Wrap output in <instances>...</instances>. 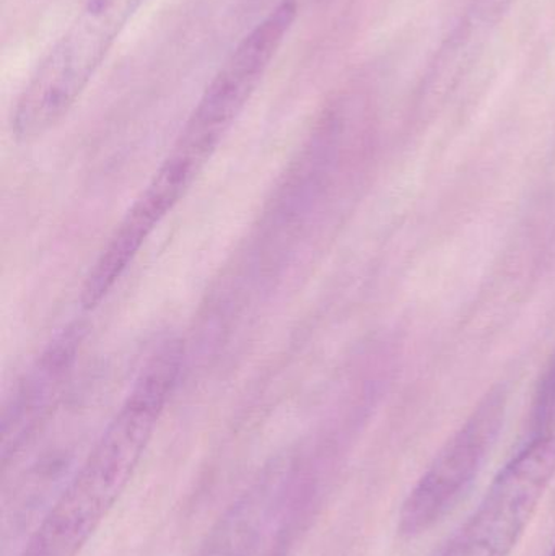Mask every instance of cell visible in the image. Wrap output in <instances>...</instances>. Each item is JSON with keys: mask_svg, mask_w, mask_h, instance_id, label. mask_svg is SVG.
<instances>
[{"mask_svg": "<svg viewBox=\"0 0 555 556\" xmlns=\"http://www.w3.org/2000/svg\"><path fill=\"white\" fill-rule=\"evenodd\" d=\"M505 414L507 392L492 389L407 493L398 516L401 538L432 531L465 498L497 443Z\"/></svg>", "mask_w": 555, "mask_h": 556, "instance_id": "cell-4", "label": "cell"}, {"mask_svg": "<svg viewBox=\"0 0 555 556\" xmlns=\"http://www.w3.org/2000/svg\"><path fill=\"white\" fill-rule=\"evenodd\" d=\"M547 556H555V544L553 545V548H551L550 555Z\"/></svg>", "mask_w": 555, "mask_h": 556, "instance_id": "cell-9", "label": "cell"}, {"mask_svg": "<svg viewBox=\"0 0 555 556\" xmlns=\"http://www.w3.org/2000/svg\"><path fill=\"white\" fill-rule=\"evenodd\" d=\"M204 169L205 166L179 150L169 149L88 270L80 290L85 306L97 309L110 296L143 244L188 195Z\"/></svg>", "mask_w": 555, "mask_h": 556, "instance_id": "cell-5", "label": "cell"}, {"mask_svg": "<svg viewBox=\"0 0 555 556\" xmlns=\"http://www.w3.org/2000/svg\"><path fill=\"white\" fill-rule=\"evenodd\" d=\"M533 428L537 437L555 433V356L534 399Z\"/></svg>", "mask_w": 555, "mask_h": 556, "instance_id": "cell-7", "label": "cell"}, {"mask_svg": "<svg viewBox=\"0 0 555 556\" xmlns=\"http://www.w3.org/2000/svg\"><path fill=\"white\" fill-rule=\"evenodd\" d=\"M185 345L168 339L140 369L129 394L18 556H78L133 480L175 394Z\"/></svg>", "mask_w": 555, "mask_h": 556, "instance_id": "cell-1", "label": "cell"}, {"mask_svg": "<svg viewBox=\"0 0 555 556\" xmlns=\"http://www.w3.org/2000/svg\"><path fill=\"white\" fill-rule=\"evenodd\" d=\"M87 324H67L23 372L2 414L3 469L35 440L64 397L87 337Z\"/></svg>", "mask_w": 555, "mask_h": 556, "instance_id": "cell-6", "label": "cell"}, {"mask_svg": "<svg viewBox=\"0 0 555 556\" xmlns=\"http://www.w3.org/2000/svg\"><path fill=\"white\" fill-rule=\"evenodd\" d=\"M149 0H84L16 98L10 132L18 143L51 134L90 87L134 16Z\"/></svg>", "mask_w": 555, "mask_h": 556, "instance_id": "cell-2", "label": "cell"}, {"mask_svg": "<svg viewBox=\"0 0 555 556\" xmlns=\"http://www.w3.org/2000/svg\"><path fill=\"white\" fill-rule=\"evenodd\" d=\"M198 556H247L227 535L218 531H212Z\"/></svg>", "mask_w": 555, "mask_h": 556, "instance_id": "cell-8", "label": "cell"}, {"mask_svg": "<svg viewBox=\"0 0 555 556\" xmlns=\"http://www.w3.org/2000/svg\"><path fill=\"white\" fill-rule=\"evenodd\" d=\"M555 480V433L534 437L492 480L437 556H512Z\"/></svg>", "mask_w": 555, "mask_h": 556, "instance_id": "cell-3", "label": "cell"}]
</instances>
